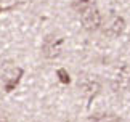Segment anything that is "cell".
Here are the masks:
<instances>
[{"instance_id":"obj_1","label":"cell","mask_w":130,"mask_h":122,"mask_svg":"<svg viewBox=\"0 0 130 122\" xmlns=\"http://www.w3.org/2000/svg\"><path fill=\"white\" fill-rule=\"evenodd\" d=\"M63 37L56 32H52V34H47L42 42V47H40V52H42V56L45 59H56L59 55H61V50H63Z\"/></svg>"},{"instance_id":"obj_8","label":"cell","mask_w":130,"mask_h":122,"mask_svg":"<svg viewBox=\"0 0 130 122\" xmlns=\"http://www.w3.org/2000/svg\"><path fill=\"white\" fill-rule=\"evenodd\" d=\"M14 64L11 59H0V84H5V80L8 79V75L11 74V71L14 69Z\"/></svg>"},{"instance_id":"obj_7","label":"cell","mask_w":130,"mask_h":122,"mask_svg":"<svg viewBox=\"0 0 130 122\" xmlns=\"http://www.w3.org/2000/svg\"><path fill=\"white\" fill-rule=\"evenodd\" d=\"M96 7V0H72V10L79 14Z\"/></svg>"},{"instance_id":"obj_12","label":"cell","mask_w":130,"mask_h":122,"mask_svg":"<svg viewBox=\"0 0 130 122\" xmlns=\"http://www.w3.org/2000/svg\"><path fill=\"white\" fill-rule=\"evenodd\" d=\"M0 13H2V7H0Z\"/></svg>"},{"instance_id":"obj_2","label":"cell","mask_w":130,"mask_h":122,"mask_svg":"<svg viewBox=\"0 0 130 122\" xmlns=\"http://www.w3.org/2000/svg\"><path fill=\"white\" fill-rule=\"evenodd\" d=\"M101 30H103V34L106 35V37L116 39L119 35H122L124 30H125V19L117 13H109L108 18L103 21Z\"/></svg>"},{"instance_id":"obj_4","label":"cell","mask_w":130,"mask_h":122,"mask_svg":"<svg viewBox=\"0 0 130 122\" xmlns=\"http://www.w3.org/2000/svg\"><path fill=\"white\" fill-rule=\"evenodd\" d=\"M111 88L116 93H122L130 88V64L124 63L114 71L111 79Z\"/></svg>"},{"instance_id":"obj_10","label":"cell","mask_w":130,"mask_h":122,"mask_svg":"<svg viewBox=\"0 0 130 122\" xmlns=\"http://www.w3.org/2000/svg\"><path fill=\"white\" fill-rule=\"evenodd\" d=\"M56 74H58V79H59V82H61V84H69V82H71V77H69L68 71L64 69V68H59L56 71Z\"/></svg>"},{"instance_id":"obj_11","label":"cell","mask_w":130,"mask_h":122,"mask_svg":"<svg viewBox=\"0 0 130 122\" xmlns=\"http://www.w3.org/2000/svg\"><path fill=\"white\" fill-rule=\"evenodd\" d=\"M0 122H10L8 116H7V114H3V113H0Z\"/></svg>"},{"instance_id":"obj_9","label":"cell","mask_w":130,"mask_h":122,"mask_svg":"<svg viewBox=\"0 0 130 122\" xmlns=\"http://www.w3.org/2000/svg\"><path fill=\"white\" fill-rule=\"evenodd\" d=\"M90 122H119V119L116 117L114 114H95L92 119H90Z\"/></svg>"},{"instance_id":"obj_6","label":"cell","mask_w":130,"mask_h":122,"mask_svg":"<svg viewBox=\"0 0 130 122\" xmlns=\"http://www.w3.org/2000/svg\"><path fill=\"white\" fill-rule=\"evenodd\" d=\"M23 74H24V69L23 68H19V66H14V69L11 71V74L8 75V79L5 80V84H3V90L5 92H13L14 88H16V85L19 84V80H21L23 77Z\"/></svg>"},{"instance_id":"obj_3","label":"cell","mask_w":130,"mask_h":122,"mask_svg":"<svg viewBox=\"0 0 130 122\" xmlns=\"http://www.w3.org/2000/svg\"><path fill=\"white\" fill-rule=\"evenodd\" d=\"M77 87L80 90V93L85 96L88 101H92L95 96L100 93V90H101V80H100L96 75L84 74L77 80Z\"/></svg>"},{"instance_id":"obj_5","label":"cell","mask_w":130,"mask_h":122,"mask_svg":"<svg viewBox=\"0 0 130 122\" xmlns=\"http://www.w3.org/2000/svg\"><path fill=\"white\" fill-rule=\"evenodd\" d=\"M80 21H82V27L85 30H88V32H96L98 29H101L104 19H103L101 11L95 7V8L80 14Z\"/></svg>"}]
</instances>
